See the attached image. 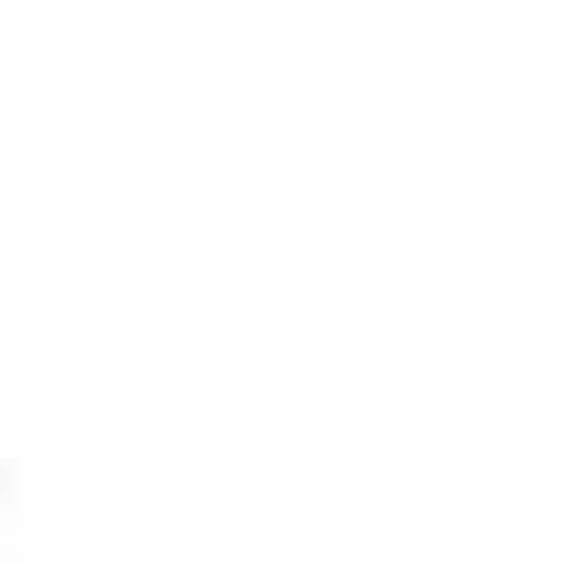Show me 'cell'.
<instances>
[]
</instances>
